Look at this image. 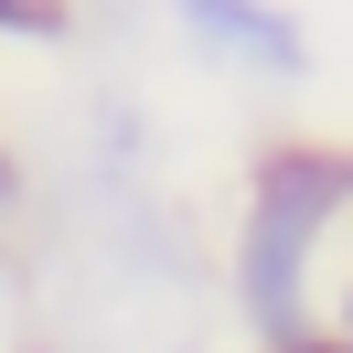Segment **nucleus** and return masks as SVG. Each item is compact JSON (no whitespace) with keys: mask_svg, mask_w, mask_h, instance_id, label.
<instances>
[{"mask_svg":"<svg viewBox=\"0 0 353 353\" xmlns=\"http://www.w3.org/2000/svg\"><path fill=\"white\" fill-rule=\"evenodd\" d=\"M300 353H332V343H300Z\"/></svg>","mask_w":353,"mask_h":353,"instance_id":"obj_4","label":"nucleus"},{"mask_svg":"<svg viewBox=\"0 0 353 353\" xmlns=\"http://www.w3.org/2000/svg\"><path fill=\"white\" fill-rule=\"evenodd\" d=\"M0 203H11V161H0Z\"/></svg>","mask_w":353,"mask_h":353,"instance_id":"obj_3","label":"nucleus"},{"mask_svg":"<svg viewBox=\"0 0 353 353\" xmlns=\"http://www.w3.org/2000/svg\"><path fill=\"white\" fill-rule=\"evenodd\" d=\"M353 193L343 161H279V172L257 182V214H246V310H257L268 332L300 321V279H310V246H321L332 203Z\"/></svg>","mask_w":353,"mask_h":353,"instance_id":"obj_1","label":"nucleus"},{"mask_svg":"<svg viewBox=\"0 0 353 353\" xmlns=\"http://www.w3.org/2000/svg\"><path fill=\"white\" fill-rule=\"evenodd\" d=\"M193 43L203 54H236V65H268V75L300 65V32L268 22V11H236V0H203V11H193Z\"/></svg>","mask_w":353,"mask_h":353,"instance_id":"obj_2","label":"nucleus"}]
</instances>
